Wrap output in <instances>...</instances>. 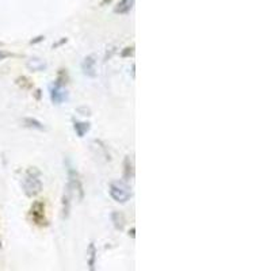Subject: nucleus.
<instances>
[{"mask_svg":"<svg viewBox=\"0 0 271 271\" xmlns=\"http://www.w3.org/2000/svg\"><path fill=\"white\" fill-rule=\"evenodd\" d=\"M68 81V72L67 69H60L57 73V79L49 87L50 100L53 104H61L68 100V91L65 88Z\"/></svg>","mask_w":271,"mask_h":271,"instance_id":"1","label":"nucleus"},{"mask_svg":"<svg viewBox=\"0 0 271 271\" xmlns=\"http://www.w3.org/2000/svg\"><path fill=\"white\" fill-rule=\"evenodd\" d=\"M22 187L25 194L27 197H36L42 191V181H41V174L36 167H30L25 172V176L22 179Z\"/></svg>","mask_w":271,"mask_h":271,"instance_id":"2","label":"nucleus"},{"mask_svg":"<svg viewBox=\"0 0 271 271\" xmlns=\"http://www.w3.org/2000/svg\"><path fill=\"white\" fill-rule=\"evenodd\" d=\"M108 194L115 202L126 203L127 201H130L133 193H131V189L127 186L126 182L115 181L111 182L108 186Z\"/></svg>","mask_w":271,"mask_h":271,"instance_id":"3","label":"nucleus"},{"mask_svg":"<svg viewBox=\"0 0 271 271\" xmlns=\"http://www.w3.org/2000/svg\"><path fill=\"white\" fill-rule=\"evenodd\" d=\"M29 218L34 225L44 228L48 226L49 221L46 217V205L44 201H34L29 210Z\"/></svg>","mask_w":271,"mask_h":271,"instance_id":"4","label":"nucleus"},{"mask_svg":"<svg viewBox=\"0 0 271 271\" xmlns=\"http://www.w3.org/2000/svg\"><path fill=\"white\" fill-rule=\"evenodd\" d=\"M68 189L72 191H77L79 193V199H83L84 197V189H83V183L80 181V176L77 174V171L72 166L68 164Z\"/></svg>","mask_w":271,"mask_h":271,"instance_id":"5","label":"nucleus"},{"mask_svg":"<svg viewBox=\"0 0 271 271\" xmlns=\"http://www.w3.org/2000/svg\"><path fill=\"white\" fill-rule=\"evenodd\" d=\"M95 65H96V60H95L94 56H88L84 59L83 64H81V69H83V73L86 76L95 77L96 76V69H95Z\"/></svg>","mask_w":271,"mask_h":271,"instance_id":"6","label":"nucleus"},{"mask_svg":"<svg viewBox=\"0 0 271 271\" xmlns=\"http://www.w3.org/2000/svg\"><path fill=\"white\" fill-rule=\"evenodd\" d=\"M134 6V0H119L118 5L114 7V13L119 15H126L131 11Z\"/></svg>","mask_w":271,"mask_h":271,"instance_id":"7","label":"nucleus"},{"mask_svg":"<svg viewBox=\"0 0 271 271\" xmlns=\"http://www.w3.org/2000/svg\"><path fill=\"white\" fill-rule=\"evenodd\" d=\"M90 122H80V121H73V129L76 131V134L79 137H84L86 133L90 130Z\"/></svg>","mask_w":271,"mask_h":271,"instance_id":"8","label":"nucleus"},{"mask_svg":"<svg viewBox=\"0 0 271 271\" xmlns=\"http://www.w3.org/2000/svg\"><path fill=\"white\" fill-rule=\"evenodd\" d=\"M123 167H125V171H123V178H125V181H129V179H130V178H133V175H134L133 163H131V160L129 156H126V159H125Z\"/></svg>","mask_w":271,"mask_h":271,"instance_id":"9","label":"nucleus"},{"mask_svg":"<svg viewBox=\"0 0 271 271\" xmlns=\"http://www.w3.org/2000/svg\"><path fill=\"white\" fill-rule=\"evenodd\" d=\"M23 122H25V125H26L27 127H30V129H37V130H44V129H45L44 123L38 121V119H36V118H25Z\"/></svg>","mask_w":271,"mask_h":271,"instance_id":"10","label":"nucleus"},{"mask_svg":"<svg viewBox=\"0 0 271 271\" xmlns=\"http://www.w3.org/2000/svg\"><path fill=\"white\" fill-rule=\"evenodd\" d=\"M111 221L114 222V226H115L117 229H123V226H125V217L122 216L121 213L114 212L113 214H111Z\"/></svg>","mask_w":271,"mask_h":271,"instance_id":"11","label":"nucleus"},{"mask_svg":"<svg viewBox=\"0 0 271 271\" xmlns=\"http://www.w3.org/2000/svg\"><path fill=\"white\" fill-rule=\"evenodd\" d=\"M29 68L33 71H42L46 68V64L40 59H32L29 61Z\"/></svg>","mask_w":271,"mask_h":271,"instance_id":"12","label":"nucleus"},{"mask_svg":"<svg viewBox=\"0 0 271 271\" xmlns=\"http://www.w3.org/2000/svg\"><path fill=\"white\" fill-rule=\"evenodd\" d=\"M95 259H96V248H95L94 243H91L90 245V259H88V266L91 270L95 268Z\"/></svg>","mask_w":271,"mask_h":271,"instance_id":"13","label":"nucleus"},{"mask_svg":"<svg viewBox=\"0 0 271 271\" xmlns=\"http://www.w3.org/2000/svg\"><path fill=\"white\" fill-rule=\"evenodd\" d=\"M17 83H18L19 86L22 87V88H32V83H30V80L25 76L17 79Z\"/></svg>","mask_w":271,"mask_h":271,"instance_id":"14","label":"nucleus"},{"mask_svg":"<svg viewBox=\"0 0 271 271\" xmlns=\"http://www.w3.org/2000/svg\"><path fill=\"white\" fill-rule=\"evenodd\" d=\"M134 53V48L131 46V48H126V50L122 53V57H126V56H130V54Z\"/></svg>","mask_w":271,"mask_h":271,"instance_id":"15","label":"nucleus"},{"mask_svg":"<svg viewBox=\"0 0 271 271\" xmlns=\"http://www.w3.org/2000/svg\"><path fill=\"white\" fill-rule=\"evenodd\" d=\"M10 56H11V54L7 53V52H3V50H0V61H2V60H6L7 57H10Z\"/></svg>","mask_w":271,"mask_h":271,"instance_id":"16","label":"nucleus"},{"mask_svg":"<svg viewBox=\"0 0 271 271\" xmlns=\"http://www.w3.org/2000/svg\"><path fill=\"white\" fill-rule=\"evenodd\" d=\"M107 3H111V0H102V6L107 5Z\"/></svg>","mask_w":271,"mask_h":271,"instance_id":"17","label":"nucleus"},{"mask_svg":"<svg viewBox=\"0 0 271 271\" xmlns=\"http://www.w3.org/2000/svg\"><path fill=\"white\" fill-rule=\"evenodd\" d=\"M3 247V241H2V236H0V248Z\"/></svg>","mask_w":271,"mask_h":271,"instance_id":"18","label":"nucleus"}]
</instances>
